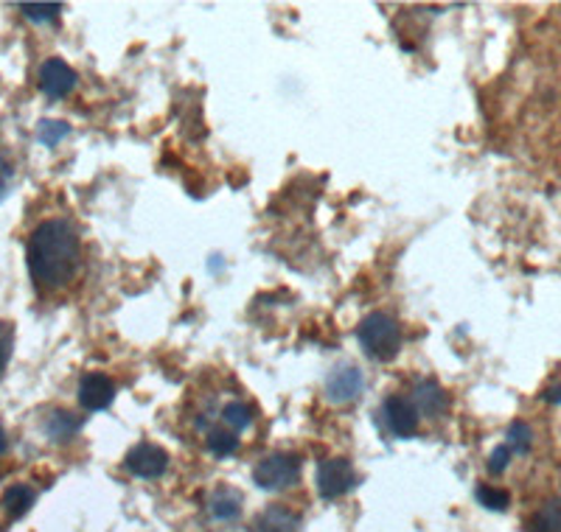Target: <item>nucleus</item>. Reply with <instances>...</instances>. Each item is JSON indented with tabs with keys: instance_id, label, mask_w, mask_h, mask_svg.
<instances>
[{
	"instance_id": "26",
	"label": "nucleus",
	"mask_w": 561,
	"mask_h": 532,
	"mask_svg": "<svg viewBox=\"0 0 561 532\" xmlns=\"http://www.w3.org/2000/svg\"><path fill=\"white\" fill-rule=\"evenodd\" d=\"M7 446H9V440H7V431L0 429V454H3V451H7Z\"/></svg>"
},
{
	"instance_id": "19",
	"label": "nucleus",
	"mask_w": 561,
	"mask_h": 532,
	"mask_svg": "<svg viewBox=\"0 0 561 532\" xmlns=\"http://www.w3.org/2000/svg\"><path fill=\"white\" fill-rule=\"evenodd\" d=\"M474 496H478L480 505L489 507V510H505V507L511 505L508 490L494 488V485H478V490H474Z\"/></svg>"
},
{
	"instance_id": "3",
	"label": "nucleus",
	"mask_w": 561,
	"mask_h": 532,
	"mask_svg": "<svg viewBox=\"0 0 561 532\" xmlns=\"http://www.w3.org/2000/svg\"><path fill=\"white\" fill-rule=\"evenodd\" d=\"M255 485L262 490H284L298 485L300 460L295 454H270L253 471Z\"/></svg>"
},
{
	"instance_id": "7",
	"label": "nucleus",
	"mask_w": 561,
	"mask_h": 532,
	"mask_svg": "<svg viewBox=\"0 0 561 532\" xmlns=\"http://www.w3.org/2000/svg\"><path fill=\"white\" fill-rule=\"evenodd\" d=\"M363 386L365 379L354 365H340L325 379V395L334 404H348V401H357L363 395Z\"/></svg>"
},
{
	"instance_id": "20",
	"label": "nucleus",
	"mask_w": 561,
	"mask_h": 532,
	"mask_svg": "<svg viewBox=\"0 0 561 532\" xmlns=\"http://www.w3.org/2000/svg\"><path fill=\"white\" fill-rule=\"evenodd\" d=\"M70 127L65 124V120H43L37 127V140L39 143H45V147H57L59 140L68 138Z\"/></svg>"
},
{
	"instance_id": "9",
	"label": "nucleus",
	"mask_w": 561,
	"mask_h": 532,
	"mask_svg": "<svg viewBox=\"0 0 561 532\" xmlns=\"http://www.w3.org/2000/svg\"><path fill=\"white\" fill-rule=\"evenodd\" d=\"M115 398V384L113 379H107L104 373H88L79 381V404L88 409V413H102L113 404Z\"/></svg>"
},
{
	"instance_id": "8",
	"label": "nucleus",
	"mask_w": 561,
	"mask_h": 532,
	"mask_svg": "<svg viewBox=\"0 0 561 532\" xmlns=\"http://www.w3.org/2000/svg\"><path fill=\"white\" fill-rule=\"evenodd\" d=\"M385 420L396 438H415V431H419V409L404 395H390L385 401Z\"/></svg>"
},
{
	"instance_id": "13",
	"label": "nucleus",
	"mask_w": 561,
	"mask_h": 532,
	"mask_svg": "<svg viewBox=\"0 0 561 532\" xmlns=\"http://www.w3.org/2000/svg\"><path fill=\"white\" fill-rule=\"evenodd\" d=\"M79 429H82V418H77V415L68 413V409H57V413H51L45 418V435L51 440H57V443L70 440Z\"/></svg>"
},
{
	"instance_id": "1",
	"label": "nucleus",
	"mask_w": 561,
	"mask_h": 532,
	"mask_svg": "<svg viewBox=\"0 0 561 532\" xmlns=\"http://www.w3.org/2000/svg\"><path fill=\"white\" fill-rule=\"evenodd\" d=\"M26 261L37 289L57 292V289L68 286L77 278L79 264H82V244H79L77 230L70 228L65 219L43 222L28 239Z\"/></svg>"
},
{
	"instance_id": "25",
	"label": "nucleus",
	"mask_w": 561,
	"mask_h": 532,
	"mask_svg": "<svg viewBox=\"0 0 561 532\" xmlns=\"http://www.w3.org/2000/svg\"><path fill=\"white\" fill-rule=\"evenodd\" d=\"M545 401H550V404H561V386L548 390V393H545Z\"/></svg>"
},
{
	"instance_id": "24",
	"label": "nucleus",
	"mask_w": 561,
	"mask_h": 532,
	"mask_svg": "<svg viewBox=\"0 0 561 532\" xmlns=\"http://www.w3.org/2000/svg\"><path fill=\"white\" fill-rule=\"evenodd\" d=\"M9 183H12V165L7 163V158H0V199L7 197Z\"/></svg>"
},
{
	"instance_id": "4",
	"label": "nucleus",
	"mask_w": 561,
	"mask_h": 532,
	"mask_svg": "<svg viewBox=\"0 0 561 532\" xmlns=\"http://www.w3.org/2000/svg\"><path fill=\"white\" fill-rule=\"evenodd\" d=\"M357 474L351 469L348 460L343 456H334V460H323L318 465V490L323 499H340L348 490L357 488Z\"/></svg>"
},
{
	"instance_id": "17",
	"label": "nucleus",
	"mask_w": 561,
	"mask_h": 532,
	"mask_svg": "<svg viewBox=\"0 0 561 532\" xmlns=\"http://www.w3.org/2000/svg\"><path fill=\"white\" fill-rule=\"evenodd\" d=\"M222 418L233 431H244L253 424V413H250V406L242 404V401H230L222 409Z\"/></svg>"
},
{
	"instance_id": "14",
	"label": "nucleus",
	"mask_w": 561,
	"mask_h": 532,
	"mask_svg": "<svg viewBox=\"0 0 561 532\" xmlns=\"http://www.w3.org/2000/svg\"><path fill=\"white\" fill-rule=\"evenodd\" d=\"M528 532H561V496L536 507L528 519Z\"/></svg>"
},
{
	"instance_id": "11",
	"label": "nucleus",
	"mask_w": 561,
	"mask_h": 532,
	"mask_svg": "<svg viewBox=\"0 0 561 532\" xmlns=\"http://www.w3.org/2000/svg\"><path fill=\"white\" fill-rule=\"evenodd\" d=\"M413 406L419 409V413L427 415V418H438V415H444L449 409V398H447V393L440 390V384L424 379L415 384Z\"/></svg>"
},
{
	"instance_id": "6",
	"label": "nucleus",
	"mask_w": 561,
	"mask_h": 532,
	"mask_svg": "<svg viewBox=\"0 0 561 532\" xmlns=\"http://www.w3.org/2000/svg\"><path fill=\"white\" fill-rule=\"evenodd\" d=\"M73 88H77V73H73V68L59 57L45 59L43 68H39V90L48 99H65Z\"/></svg>"
},
{
	"instance_id": "10",
	"label": "nucleus",
	"mask_w": 561,
	"mask_h": 532,
	"mask_svg": "<svg viewBox=\"0 0 561 532\" xmlns=\"http://www.w3.org/2000/svg\"><path fill=\"white\" fill-rule=\"evenodd\" d=\"M205 510L214 521H237L242 513V494L230 485H219L205 499Z\"/></svg>"
},
{
	"instance_id": "18",
	"label": "nucleus",
	"mask_w": 561,
	"mask_h": 532,
	"mask_svg": "<svg viewBox=\"0 0 561 532\" xmlns=\"http://www.w3.org/2000/svg\"><path fill=\"white\" fill-rule=\"evenodd\" d=\"M530 443H534V431H530L528 424H523V420H514V424L508 426V449L517 451V454H528L530 451Z\"/></svg>"
},
{
	"instance_id": "16",
	"label": "nucleus",
	"mask_w": 561,
	"mask_h": 532,
	"mask_svg": "<svg viewBox=\"0 0 561 532\" xmlns=\"http://www.w3.org/2000/svg\"><path fill=\"white\" fill-rule=\"evenodd\" d=\"M208 449L214 456H230L239 449V435L228 429H214L208 435Z\"/></svg>"
},
{
	"instance_id": "15",
	"label": "nucleus",
	"mask_w": 561,
	"mask_h": 532,
	"mask_svg": "<svg viewBox=\"0 0 561 532\" xmlns=\"http://www.w3.org/2000/svg\"><path fill=\"white\" fill-rule=\"evenodd\" d=\"M34 499H37L34 488H28V485H12V488L3 494V510H7L12 519H23V516L32 510Z\"/></svg>"
},
{
	"instance_id": "5",
	"label": "nucleus",
	"mask_w": 561,
	"mask_h": 532,
	"mask_svg": "<svg viewBox=\"0 0 561 532\" xmlns=\"http://www.w3.org/2000/svg\"><path fill=\"white\" fill-rule=\"evenodd\" d=\"M124 465L140 479H158V476L167 474L169 454L154 443H138L124 456Z\"/></svg>"
},
{
	"instance_id": "21",
	"label": "nucleus",
	"mask_w": 561,
	"mask_h": 532,
	"mask_svg": "<svg viewBox=\"0 0 561 532\" xmlns=\"http://www.w3.org/2000/svg\"><path fill=\"white\" fill-rule=\"evenodd\" d=\"M20 12L34 20V23H51L62 12V7L59 3H20Z\"/></svg>"
},
{
	"instance_id": "2",
	"label": "nucleus",
	"mask_w": 561,
	"mask_h": 532,
	"mask_svg": "<svg viewBox=\"0 0 561 532\" xmlns=\"http://www.w3.org/2000/svg\"><path fill=\"white\" fill-rule=\"evenodd\" d=\"M357 339L363 345L365 354L377 361H390L396 359L399 348H402V334H399V325L390 314L385 311H374L359 323Z\"/></svg>"
},
{
	"instance_id": "12",
	"label": "nucleus",
	"mask_w": 561,
	"mask_h": 532,
	"mask_svg": "<svg viewBox=\"0 0 561 532\" xmlns=\"http://www.w3.org/2000/svg\"><path fill=\"white\" fill-rule=\"evenodd\" d=\"M300 516L280 505H270L259 519H255V532H298Z\"/></svg>"
},
{
	"instance_id": "23",
	"label": "nucleus",
	"mask_w": 561,
	"mask_h": 532,
	"mask_svg": "<svg viewBox=\"0 0 561 532\" xmlns=\"http://www.w3.org/2000/svg\"><path fill=\"white\" fill-rule=\"evenodd\" d=\"M9 356H12V331L0 328V375L7 370Z\"/></svg>"
},
{
	"instance_id": "22",
	"label": "nucleus",
	"mask_w": 561,
	"mask_h": 532,
	"mask_svg": "<svg viewBox=\"0 0 561 532\" xmlns=\"http://www.w3.org/2000/svg\"><path fill=\"white\" fill-rule=\"evenodd\" d=\"M511 454H514V451H511L508 446H497V449L491 451V456H489L491 474H503V471L508 469V463H511Z\"/></svg>"
}]
</instances>
